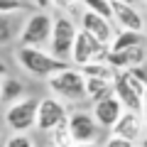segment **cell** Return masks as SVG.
I'll return each instance as SVG.
<instances>
[{
  "instance_id": "26",
  "label": "cell",
  "mask_w": 147,
  "mask_h": 147,
  "mask_svg": "<svg viewBox=\"0 0 147 147\" xmlns=\"http://www.w3.org/2000/svg\"><path fill=\"white\" fill-rule=\"evenodd\" d=\"M142 120H145V127H147V93H145V100H142Z\"/></svg>"
},
{
  "instance_id": "20",
  "label": "cell",
  "mask_w": 147,
  "mask_h": 147,
  "mask_svg": "<svg viewBox=\"0 0 147 147\" xmlns=\"http://www.w3.org/2000/svg\"><path fill=\"white\" fill-rule=\"evenodd\" d=\"M52 147H74L76 142H74L71 137V130H69V120L61 123V125L57 127V130H52Z\"/></svg>"
},
{
  "instance_id": "28",
  "label": "cell",
  "mask_w": 147,
  "mask_h": 147,
  "mask_svg": "<svg viewBox=\"0 0 147 147\" xmlns=\"http://www.w3.org/2000/svg\"><path fill=\"white\" fill-rule=\"evenodd\" d=\"M34 3H37V5H39V7H49V5H52L49 0H34Z\"/></svg>"
},
{
  "instance_id": "5",
  "label": "cell",
  "mask_w": 147,
  "mask_h": 147,
  "mask_svg": "<svg viewBox=\"0 0 147 147\" xmlns=\"http://www.w3.org/2000/svg\"><path fill=\"white\" fill-rule=\"evenodd\" d=\"M76 34H79V27H76V22L71 17H66V15L54 17V32H52V42H49V54H54L61 61H71Z\"/></svg>"
},
{
  "instance_id": "11",
  "label": "cell",
  "mask_w": 147,
  "mask_h": 147,
  "mask_svg": "<svg viewBox=\"0 0 147 147\" xmlns=\"http://www.w3.org/2000/svg\"><path fill=\"white\" fill-rule=\"evenodd\" d=\"M81 30L84 32H88V34H93L98 42H103V44H113V39H115V30H113V22L110 20H105V17H100V15H96V12H88V10H84V15H81Z\"/></svg>"
},
{
  "instance_id": "10",
  "label": "cell",
  "mask_w": 147,
  "mask_h": 147,
  "mask_svg": "<svg viewBox=\"0 0 147 147\" xmlns=\"http://www.w3.org/2000/svg\"><path fill=\"white\" fill-rule=\"evenodd\" d=\"M110 3H113V22L120 30L145 34V15L137 10V5H127V3H118V0H110Z\"/></svg>"
},
{
  "instance_id": "31",
  "label": "cell",
  "mask_w": 147,
  "mask_h": 147,
  "mask_svg": "<svg viewBox=\"0 0 147 147\" xmlns=\"http://www.w3.org/2000/svg\"><path fill=\"white\" fill-rule=\"evenodd\" d=\"M118 3H127V5H137L140 0H118Z\"/></svg>"
},
{
  "instance_id": "15",
  "label": "cell",
  "mask_w": 147,
  "mask_h": 147,
  "mask_svg": "<svg viewBox=\"0 0 147 147\" xmlns=\"http://www.w3.org/2000/svg\"><path fill=\"white\" fill-rule=\"evenodd\" d=\"M115 96V88H113V81H105V79H86V98L98 103L103 98H110Z\"/></svg>"
},
{
  "instance_id": "17",
  "label": "cell",
  "mask_w": 147,
  "mask_h": 147,
  "mask_svg": "<svg viewBox=\"0 0 147 147\" xmlns=\"http://www.w3.org/2000/svg\"><path fill=\"white\" fill-rule=\"evenodd\" d=\"M86 79H105V81H115L118 71L110 66L108 61H93V64H86V66L79 69Z\"/></svg>"
},
{
  "instance_id": "2",
  "label": "cell",
  "mask_w": 147,
  "mask_h": 147,
  "mask_svg": "<svg viewBox=\"0 0 147 147\" xmlns=\"http://www.w3.org/2000/svg\"><path fill=\"white\" fill-rule=\"evenodd\" d=\"M47 86L59 100L79 103V100L86 98V76L76 66H69L64 71L54 74L52 79H47Z\"/></svg>"
},
{
  "instance_id": "1",
  "label": "cell",
  "mask_w": 147,
  "mask_h": 147,
  "mask_svg": "<svg viewBox=\"0 0 147 147\" xmlns=\"http://www.w3.org/2000/svg\"><path fill=\"white\" fill-rule=\"evenodd\" d=\"M15 57H17V64L27 74L39 76V79H52L54 74L69 69V61H61L54 54L44 52V49H37V47H20Z\"/></svg>"
},
{
  "instance_id": "32",
  "label": "cell",
  "mask_w": 147,
  "mask_h": 147,
  "mask_svg": "<svg viewBox=\"0 0 147 147\" xmlns=\"http://www.w3.org/2000/svg\"><path fill=\"white\" fill-rule=\"evenodd\" d=\"M142 3H145V7H147V0H142Z\"/></svg>"
},
{
  "instance_id": "27",
  "label": "cell",
  "mask_w": 147,
  "mask_h": 147,
  "mask_svg": "<svg viewBox=\"0 0 147 147\" xmlns=\"http://www.w3.org/2000/svg\"><path fill=\"white\" fill-rule=\"evenodd\" d=\"M74 147H98L96 142H79V145H74Z\"/></svg>"
},
{
  "instance_id": "9",
  "label": "cell",
  "mask_w": 147,
  "mask_h": 147,
  "mask_svg": "<svg viewBox=\"0 0 147 147\" xmlns=\"http://www.w3.org/2000/svg\"><path fill=\"white\" fill-rule=\"evenodd\" d=\"M98 127L100 125L96 123L93 113L79 110V113H71V115H69V130H71V137H74L76 145H79V142H96Z\"/></svg>"
},
{
  "instance_id": "6",
  "label": "cell",
  "mask_w": 147,
  "mask_h": 147,
  "mask_svg": "<svg viewBox=\"0 0 147 147\" xmlns=\"http://www.w3.org/2000/svg\"><path fill=\"white\" fill-rule=\"evenodd\" d=\"M110 54V47L103 42H98L93 34L84 32L79 27V34H76V42H74V52H71V61L76 69L86 66V64H93V61H105Z\"/></svg>"
},
{
  "instance_id": "22",
  "label": "cell",
  "mask_w": 147,
  "mask_h": 147,
  "mask_svg": "<svg viewBox=\"0 0 147 147\" xmlns=\"http://www.w3.org/2000/svg\"><path fill=\"white\" fill-rule=\"evenodd\" d=\"M3 147H34V142L27 132H15L12 137H7V142Z\"/></svg>"
},
{
  "instance_id": "12",
  "label": "cell",
  "mask_w": 147,
  "mask_h": 147,
  "mask_svg": "<svg viewBox=\"0 0 147 147\" xmlns=\"http://www.w3.org/2000/svg\"><path fill=\"white\" fill-rule=\"evenodd\" d=\"M145 120H142L140 113H132V110H125L120 115V120L115 123V127L110 130V135L123 137V140H130V142H140L142 135H145Z\"/></svg>"
},
{
  "instance_id": "3",
  "label": "cell",
  "mask_w": 147,
  "mask_h": 147,
  "mask_svg": "<svg viewBox=\"0 0 147 147\" xmlns=\"http://www.w3.org/2000/svg\"><path fill=\"white\" fill-rule=\"evenodd\" d=\"M113 88H115V98L123 103V108H125V110L142 113V100H145L147 86L137 79L135 74H130V71H118L115 81H113Z\"/></svg>"
},
{
  "instance_id": "7",
  "label": "cell",
  "mask_w": 147,
  "mask_h": 147,
  "mask_svg": "<svg viewBox=\"0 0 147 147\" xmlns=\"http://www.w3.org/2000/svg\"><path fill=\"white\" fill-rule=\"evenodd\" d=\"M37 108H39L37 98H22L17 103H12L5 113V120L10 125V130L27 132L32 127H37Z\"/></svg>"
},
{
  "instance_id": "16",
  "label": "cell",
  "mask_w": 147,
  "mask_h": 147,
  "mask_svg": "<svg viewBox=\"0 0 147 147\" xmlns=\"http://www.w3.org/2000/svg\"><path fill=\"white\" fill-rule=\"evenodd\" d=\"M145 44V34L142 32H127V30H118L115 39L110 44V52H125L132 47H142Z\"/></svg>"
},
{
  "instance_id": "24",
  "label": "cell",
  "mask_w": 147,
  "mask_h": 147,
  "mask_svg": "<svg viewBox=\"0 0 147 147\" xmlns=\"http://www.w3.org/2000/svg\"><path fill=\"white\" fill-rule=\"evenodd\" d=\"M103 147H135V142H130V140H123V137H115V135H110L108 140L103 142Z\"/></svg>"
},
{
  "instance_id": "13",
  "label": "cell",
  "mask_w": 147,
  "mask_h": 147,
  "mask_svg": "<svg viewBox=\"0 0 147 147\" xmlns=\"http://www.w3.org/2000/svg\"><path fill=\"white\" fill-rule=\"evenodd\" d=\"M123 113H125V108H123V103L115 98V96L93 103V118H96V123H98L100 127H105V130H113Z\"/></svg>"
},
{
  "instance_id": "21",
  "label": "cell",
  "mask_w": 147,
  "mask_h": 147,
  "mask_svg": "<svg viewBox=\"0 0 147 147\" xmlns=\"http://www.w3.org/2000/svg\"><path fill=\"white\" fill-rule=\"evenodd\" d=\"M10 39H12V20L10 15L0 12V44H7Z\"/></svg>"
},
{
  "instance_id": "30",
  "label": "cell",
  "mask_w": 147,
  "mask_h": 147,
  "mask_svg": "<svg viewBox=\"0 0 147 147\" xmlns=\"http://www.w3.org/2000/svg\"><path fill=\"white\" fill-rule=\"evenodd\" d=\"M3 84H5V79H3V74H0V100H3Z\"/></svg>"
},
{
  "instance_id": "25",
  "label": "cell",
  "mask_w": 147,
  "mask_h": 147,
  "mask_svg": "<svg viewBox=\"0 0 147 147\" xmlns=\"http://www.w3.org/2000/svg\"><path fill=\"white\" fill-rule=\"evenodd\" d=\"M49 3H52V5H57L59 10H71L79 0H49Z\"/></svg>"
},
{
  "instance_id": "14",
  "label": "cell",
  "mask_w": 147,
  "mask_h": 147,
  "mask_svg": "<svg viewBox=\"0 0 147 147\" xmlns=\"http://www.w3.org/2000/svg\"><path fill=\"white\" fill-rule=\"evenodd\" d=\"M105 61L115 69V71H130V69L145 66L147 49H145V44H142V47H132V49H125V52H110Z\"/></svg>"
},
{
  "instance_id": "8",
  "label": "cell",
  "mask_w": 147,
  "mask_h": 147,
  "mask_svg": "<svg viewBox=\"0 0 147 147\" xmlns=\"http://www.w3.org/2000/svg\"><path fill=\"white\" fill-rule=\"evenodd\" d=\"M66 120H69L66 105H64L57 96H47V98L39 100V108H37V130L52 132Z\"/></svg>"
},
{
  "instance_id": "4",
  "label": "cell",
  "mask_w": 147,
  "mask_h": 147,
  "mask_svg": "<svg viewBox=\"0 0 147 147\" xmlns=\"http://www.w3.org/2000/svg\"><path fill=\"white\" fill-rule=\"evenodd\" d=\"M54 32V17L47 10H37L27 17L25 27L20 32V47H42V44L52 42Z\"/></svg>"
},
{
  "instance_id": "18",
  "label": "cell",
  "mask_w": 147,
  "mask_h": 147,
  "mask_svg": "<svg viewBox=\"0 0 147 147\" xmlns=\"http://www.w3.org/2000/svg\"><path fill=\"white\" fill-rule=\"evenodd\" d=\"M79 3L84 5V10L96 12V15H100V17L113 22V3L110 0H79Z\"/></svg>"
},
{
  "instance_id": "23",
  "label": "cell",
  "mask_w": 147,
  "mask_h": 147,
  "mask_svg": "<svg viewBox=\"0 0 147 147\" xmlns=\"http://www.w3.org/2000/svg\"><path fill=\"white\" fill-rule=\"evenodd\" d=\"M22 7H25L22 0H0V12L3 15H12V12L22 10Z\"/></svg>"
},
{
  "instance_id": "19",
  "label": "cell",
  "mask_w": 147,
  "mask_h": 147,
  "mask_svg": "<svg viewBox=\"0 0 147 147\" xmlns=\"http://www.w3.org/2000/svg\"><path fill=\"white\" fill-rule=\"evenodd\" d=\"M22 91H25V86L17 79H5V84H3V100L10 105L17 103V100H22Z\"/></svg>"
},
{
  "instance_id": "29",
  "label": "cell",
  "mask_w": 147,
  "mask_h": 147,
  "mask_svg": "<svg viewBox=\"0 0 147 147\" xmlns=\"http://www.w3.org/2000/svg\"><path fill=\"white\" fill-rule=\"evenodd\" d=\"M137 147H147V132L142 135V140H140V145H137Z\"/></svg>"
}]
</instances>
